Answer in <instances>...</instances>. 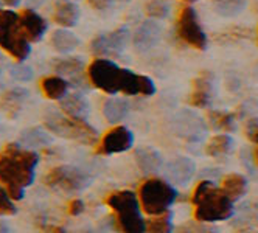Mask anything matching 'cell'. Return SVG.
I'll return each mask as SVG.
<instances>
[{
    "label": "cell",
    "instance_id": "6da1fadb",
    "mask_svg": "<svg viewBox=\"0 0 258 233\" xmlns=\"http://www.w3.org/2000/svg\"><path fill=\"white\" fill-rule=\"evenodd\" d=\"M87 75L92 84L109 95L121 92L124 95L151 97L156 92L154 81L150 76L121 68L107 58H98L92 61L87 68Z\"/></svg>",
    "mask_w": 258,
    "mask_h": 233
},
{
    "label": "cell",
    "instance_id": "7a4b0ae2",
    "mask_svg": "<svg viewBox=\"0 0 258 233\" xmlns=\"http://www.w3.org/2000/svg\"><path fill=\"white\" fill-rule=\"evenodd\" d=\"M39 157L34 151L10 143L0 151V182L14 201L24 198V190L33 184Z\"/></svg>",
    "mask_w": 258,
    "mask_h": 233
},
{
    "label": "cell",
    "instance_id": "3957f363",
    "mask_svg": "<svg viewBox=\"0 0 258 233\" xmlns=\"http://www.w3.org/2000/svg\"><path fill=\"white\" fill-rule=\"evenodd\" d=\"M191 202L195 219L207 224L226 221L233 211V201L229 198V194L210 181H202L196 185Z\"/></svg>",
    "mask_w": 258,
    "mask_h": 233
},
{
    "label": "cell",
    "instance_id": "277c9868",
    "mask_svg": "<svg viewBox=\"0 0 258 233\" xmlns=\"http://www.w3.org/2000/svg\"><path fill=\"white\" fill-rule=\"evenodd\" d=\"M106 204L114 210L115 222L123 233H146V222L143 221L137 196L129 191H114L106 198Z\"/></svg>",
    "mask_w": 258,
    "mask_h": 233
},
{
    "label": "cell",
    "instance_id": "5b68a950",
    "mask_svg": "<svg viewBox=\"0 0 258 233\" xmlns=\"http://www.w3.org/2000/svg\"><path fill=\"white\" fill-rule=\"evenodd\" d=\"M44 123L45 128L58 137L86 143V145H92V143L97 141V131L84 118L51 111L47 112Z\"/></svg>",
    "mask_w": 258,
    "mask_h": 233
},
{
    "label": "cell",
    "instance_id": "8992f818",
    "mask_svg": "<svg viewBox=\"0 0 258 233\" xmlns=\"http://www.w3.org/2000/svg\"><path fill=\"white\" fill-rule=\"evenodd\" d=\"M177 198V191L157 177L146 179L139 188V199L146 214H162L173 205Z\"/></svg>",
    "mask_w": 258,
    "mask_h": 233
},
{
    "label": "cell",
    "instance_id": "52a82bcc",
    "mask_svg": "<svg viewBox=\"0 0 258 233\" xmlns=\"http://www.w3.org/2000/svg\"><path fill=\"white\" fill-rule=\"evenodd\" d=\"M0 47L17 59L24 61L30 53V44L21 27L19 14L0 10Z\"/></svg>",
    "mask_w": 258,
    "mask_h": 233
},
{
    "label": "cell",
    "instance_id": "ba28073f",
    "mask_svg": "<svg viewBox=\"0 0 258 233\" xmlns=\"http://www.w3.org/2000/svg\"><path fill=\"white\" fill-rule=\"evenodd\" d=\"M176 33L177 38L187 45L196 50L207 48V36L199 24L198 13L193 7H183L176 21Z\"/></svg>",
    "mask_w": 258,
    "mask_h": 233
},
{
    "label": "cell",
    "instance_id": "9c48e42d",
    "mask_svg": "<svg viewBox=\"0 0 258 233\" xmlns=\"http://www.w3.org/2000/svg\"><path fill=\"white\" fill-rule=\"evenodd\" d=\"M92 182V177L80 168L61 165L50 170L45 176L44 184L51 188H58L62 191H81L87 188Z\"/></svg>",
    "mask_w": 258,
    "mask_h": 233
},
{
    "label": "cell",
    "instance_id": "30bf717a",
    "mask_svg": "<svg viewBox=\"0 0 258 233\" xmlns=\"http://www.w3.org/2000/svg\"><path fill=\"white\" fill-rule=\"evenodd\" d=\"M127 41L129 31L126 28H117L114 31L100 34L92 39L90 50L94 55L98 56H120L127 45Z\"/></svg>",
    "mask_w": 258,
    "mask_h": 233
},
{
    "label": "cell",
    "instance_id": "8fae6325",
    "mask_svg": "<svg viewBox=\"0 0 258 233\" xmlns=\"http://www.w3.org/2000/svg\"><path fill=\"white\" fill-rule=\"evenodd\" d=\"M133 143H134V135L131 131L126 126H115L103 135L97 148V154L110 156V154L124 152L133 146Z\"/></svg>",
    "mask_w": 258,
    "mask_h": 233
},
{
    "label": "cell",
    "instance_id": "7c38bea8",
    "mask_svg": "<svg viewBox=\"0 0 258 233\" xmlns=\"http://www.w3.org/2000/svg\"><path fill=\"white\" fill-rule=\"evenodd\" d=\"M160 33H162V28L157 22H154V21L142 22L133 34L134 48L140 53L151 50L153 47L157 45V42L160 39Z\"/></svg>",
    "mask_w": 258,
    "mask_h": 233
},
{
    "label": "cell",
    "instance_id": "4fadbf2b",
    "mask_svg": "<svg viewBox=\"0 0 258 233\" xmlns=\"http://www.w3.org/2000/svg\"><path fill=\"white\" fill-rule=\"evenodd\" d=\"M19 21L22 31L28 42H39L47 31V22L42 16L34 13L33 10H24L19 14Z\"/></svg>",
    "mask_w": 258,
    "mask_h": 233
},
{
    "label": "cell",
    "instance_id": "5bb4252c",
    "mask_svg": "<svg viewBox=\"0 0 258 233\" xmlns=\"http://www.w3.org/2000/svg\"><path fill=\"white\" fill-rule=\"evenodd\" d=\"M213 95V76L209 71H204L193 81V91L190 95V104L195 107H207Z\"/></svg>",
    "mask_w": 258,
    "mask_h": 233
},
{
    "label": "cell",
    "instance_id": "9a60e30c",
    "mask_svg": "<svg viewBox=\"0 0 258 233\" xmlns=\"http://www.w3.org/2000/svg\"><path fill=\"white\" fill-rule=\"evenodd\" d=\"M196 173V164L188 157H176L167 165V176L174 184H188Z\"/></svg>",
    "mask_w": 258,
    "mask_h": 233
},
{
    "label": "cell",
    "instance_id": "2e32d148",
    "mask_svg": "<svg viewBox=\"0 0 258 233\" xmlns=\"http://www.w3.org/2000/svg\"><path fill=\"white\" fill-rule=\"evenodd\" d=\"M53 68L59 76H66L75 86H84V62L80 58H62L53 61Z\"/></svg>",
    "mask_w": 258,
    "mask_h": 233
},
{
    "label": "cell",
    "instance_id": "e0dca14e",
    "mask_svg": "<svg viewBox=\"0 0 258 233\" xmlns=\"http://www.w3.org/2000/svg\"><path fill=\"white\" fill-rule=\"evenodd\" d=\"M80 19V8L70 0H56L53 11V21L64 28L77 25Z\"/></svg>",
    "mask_w": 258,
    "mask_h": 233
},
{
    "label": "cell",
    "instance_id": "ac0fdd59",
    "mask_svg": "<svg viewBox=\"0 0 258 233\" xmlns=\"http://www.w3.org/2000/svg\"><path fill=\"white\" fill-rule=\"evenodd\" d=\"M134 157H136V162H137L139 168L145 173H154L162 167V157L153 148H148V146L139 148V149H136Z\"/></svg>",
    "mask_w": 258,
    "mask_h": 233
},
{
    "label": "cell",
    "instance_id": "d6986e66",
    "mask_svg": "<svg viewBox=\"0 0 258 233\" xmlns=\"http://www.w3.org/2000/svg\"><path fill=\"white\" fill-rule=\"evenodd\" d=\"M50 42H51V47L59 53H70V51L75 50L80 44L77 36L73 34L70 30H66V28L54 30L51 33Z\"/></svg>",
    "mask_w": 258,
    "mask_h": 233
},
{
    "label": "cell",
    "instance_id": "ffe728a7",
    "mask_svg": "<svg viewBox=\"0 0 258 233\" xmlns=\"http://www.w3.org/2000/svg\"><path fill=\"white\" fill-rule=\"evenodd\" d=\"M61 111L67 115L78 117V118H86L89 114V103L86 98L80 94H72L62 98L61 101Z\"/></svg>",
    "mask_w": 258,
    "mask_h": 233
},
{
    "label": "cell",
    "instance_id": "44dd1931",
    "mask_svg": "<svg viewBox=\"0 0 258 233\" xmlns=\"http://www.w3.org/2000/svg\"><path fill=\"white\" fill-rule=\"evenodd\" d=\"M129 103L123 98H109L103 103V115L109 123H118L126 118Z\"/></svg>",
    "mask_w": 258,
    "mask_h": 233
},
{
    "label": "cell",
    "instance_id": "7402d4cb",
    "mask_svg": "<svg viewBox=\"0 0 258 233\" xmlns=\"http://www.w3.org/2000/svg\"><path fill=\"white\" fill-rule=\"evenodd\" d=\"M67 87H69V83L58 75L42 78L41 81L42 92L50 100H62L67 94Z\"/></svg>",
    "mask_w": 258,
    "mask_h": 233
},
{
    "label": "cell",
    "instance_id": "603a6c76",
    "mask_svg": "<svg viewBox=\"0 0 258 233\" xmlns=\"http://www.w3.org/2000/svg\"><path fill=\"white\" fill-rule=\"evenodd\" d=\"M223 188L232 201H236L239 199L241 196L246 193V188H247V181L246 177L241 176V174H227L224 179H223Z\"/></svg>",
    "mask_w": 258,
    "mask_h": 233
},
{
    "label": "cell",
    "instance_id": "cb8c5ba5",
    "mask_svg": "<svg viewBox=\"0 0 258 233\" xmlns=\"http://www.w3.org/2000/svg\"><path fill=\"white\" fill-rule=\"evenodd\" d=\"M233 141L229 135L226 134H219L215 135L213 138H210V141L207 143L206 146V154L210 157H221V156H226L229 154V151L232 149Z\"/></svg>",
    "mask_w": 258,
    "mask_h": 233
},
{
    "label": "cell",
    "instance_id": "d4e9b609",
    "mask_svg": "<svg viewBox=\"0 0 258 233\" xmlns=\"http://www.w3.org/2000/svg\"><path fill=\"white\" fill-rule=\"evenodd\" d=\"M210 126L216 131H233V115L223 111H210L207 114Z\"/></svg>",
    "mask_w": 258,
    "mask_h": 233
},
{
    "label": "cell",
    "instance_id": "484cf974",
    "mask_svg": "<svg viewBox=\"0 0 258 233\" xmlns=\"http://www.w3.org/2000/svg\"><path fill=\"white\" fill-rule=\"evenodd\" d=\"M246 8V0H218L216 13L224 17H233Z\"/></svg>",
    "mask_w": 258,
    "mask_h": 233
},
{
    "label": "cell",
    "instance_id": "4316f807",
    "mask_svg": "<svg viewBox=\"0 0 258 233\" xmlns=\"http://www.w3.org/2000/svg\"><path fill=\"white\" fill-rule=\"evenodd\" d=\"M171 214L165 213V214H157V218L150 219L146 222V233H171L173 225H171Z\"/></svg>",
    "mask_w": 258,
    "mask_h": 233
},
{
    "label": "cell",
    "instance_id": "83f0119b",
    "mask_svg": "<svg viewBox=\"0 0 258 233\" xmlns=\"http://www.w3.org/2000/svg\"><path fill=\"white\" fill-rule=\"evenodd\" d=\"M21 141L27 146H44L47 143L51 141V138L47 135V132L34 128V129H28L21 135Z\"/></svg>",
    "mask_w": 258,
    "mask_h": 233
},
{
    "label": "cell",
    "instance_id": "f1b7e54d",
    "mask_svg": "<svg viewBox=\"0 0 258 233\" xmlns=\"http://www.w3.org/2000/svg\"><path fill=\"white\" fill-rule=\"evenodd\" d=\"M145 13L151 19H165L170 13V7L165 2H162V0H150L145 5Z\"/></svg>",
    "mask_w": 258,
    "mask_h": 233
},
{
    "label": "cell",
    "instance_id": "f546056e",
    "mask_svg": "<svg viewBox=\"0 0 258 233\" xmlns=\"http://www.w3.org/2000/svg\"><path fill=\"white\" fill-rule=\"evenodd\" d=\"M177 233H216L215 227L207 225V222H201V221H193L187 222L177 228Z\"/></svg>",
    "mask_w": 258,
    "mask_h": 233
},
{
    "label": "cell",
    "instance_id": "4dcf8cb0",
    "mask_svg": "<svg viewBox=\"0 0 258 233\" xmlns=\"http://www.w3.org/2000/svg\"><path fill=\"white\" fill-rule=\"evenodd\" d=\"M11 199L13 198L8 194V191L0 188V216H11V214H16L17 208Z\"/></svg>",
    "mask_w": 258,
    "mask_h": 233
},
{
    "label": "cell",
    "instance_id": "1f68e13d",
    "mask_svg": "<svg viewBox=\"0 0 258 233\" xmlns=\"http://www.w3.org/2000/svg\"><path fill=\"white\" fill-rule=\"evenodd\" d=\"M4 100H7V103L2 101V107L5 109V112L10 114L11 117H14V114H17V111L21 109V97L16 92H10L5 95Z\"/></svg>",
    "mask_w": 258,
    "mask_h": 233
},
{
    "label": "cell",
    "instance_id": "d6a6232c",
    "mask_svg": "<svg viewBox=\"0 0 258 233\" xmlns=\"http://www.w3.org/2000/svg\"><path fill=\"white\" fill-rule=\"evenodd\" d=\"M84 211V202L80 201V199H73L70 201L69 204V214H72V216H78V214H81Z\"/></svg>",
    "mask_w": 258,
    "mask_h": 233
},
{
    "label": "cell",
    "instance_id": "836d02e7",
    "mask_svg": "<svg viewBox=\"0 0 258 233\" xmlns=\"http://www.w3.org/2000/svg\"><path fill=\"white\" fill-rule=\"evenodd\" d=\"M87 4L95 10H106L110 5V0H87Z\"/></svg>",
    "mask_w": 258,
    "mask_h": 233
},
{
    "label": "cell",
    "instance_id": "e575fe53",
    "mask_svg": "<svg viewBox=\"0 0 258 233\" xmlns=\"http://www.w3.org/2000/svg\"><path fill=\"white\" fill-rule=\"evenodd\" d=\"M247 137L255 143V145H258V126L247 129Z\"/></svg>",
    "mask_w": 258,
    "mask_h": 233
},
{
    "label": "cell",
    "instance_id": "d590c367",
    "mask_svg": "<svg viewBox=\"0 0 258 233\" xmlns=\"http://www.w3.org/2000/svg\"><path fill=\"white\" fill-rule=\"evenodd\" d=\"M44 230H45V233H66V230L58 225H45Z\"/></svg>",
    "mask_w": 258,
    "mask_h": 233
},
{
    "label": "cell",
    "instance_id": "8d00e7d4",
    "mask_svg": "<svg viewBox=\"0 0 258 233\" xmlns=\"http://www.w3.org/2000/svg\"><path fill=\"white\" fill-rule=\"evenodd\" d=\"M0 233H14V231L11 230V227L7 222L0 221Z\"/></svg>",
    "mask_w": 258,
    "mask_h": 233
},
{
    "label": "cell",
    "instance_id": "74e56055",
    "mask_svg": "<svg viewBox=\"0 0 258 233\" xmlns=\"http://www.w3.org/2000/svg\"><path fill=\"white\" fill-rule=\"evenodd\" d=\"M2 2L7 4V5H10V7H14V5L19 4V0H2Z\"/></svg>",
    "mask_w": 258,
    "mask_h": 233
},
{
    "label": "cell",
    "instance_id": "f35d334b",
    "mask_svg": "<svg viewBox=\"0 0 258 233\" xmlns=\"http://www.w3.org/2000/svg\"><path fill=\"white\" fill-rule=\"evenodd\" d=\"M253 160H255V164L258 165V145H256L255 149H253Z\"/></svg>",
    "mask_w": 258,
    "mask_h": 233
},
{
    "label": "cell",
    "instance_id": "ab89813d",
    "mask_svg": "<svg viewBox=\"0 0 258 233\" xmlns=\"http://www.w3.org/2000/svg\"><path fill=\"white\" fill-rule=\"evenodd\" d=\"M80 233H90V231H80Z\"/></svg>",
    "mask_w": 258,
    "mask_h": 233
},
{
    "label": "cell",
    "instance_id": "60d3db41",
    "mask_svg": "<svg viewBox=\"0 0 258 233\" xmlns=\"http://www.w3.org/2000/svg\"><path fill=\"white\" fill-rule=\"evenodd\" d=\"M188 2H193V0H188Z\"/></svg>",
    "mask_w": 258,
    "mask_h": 233
}]
</instances>
